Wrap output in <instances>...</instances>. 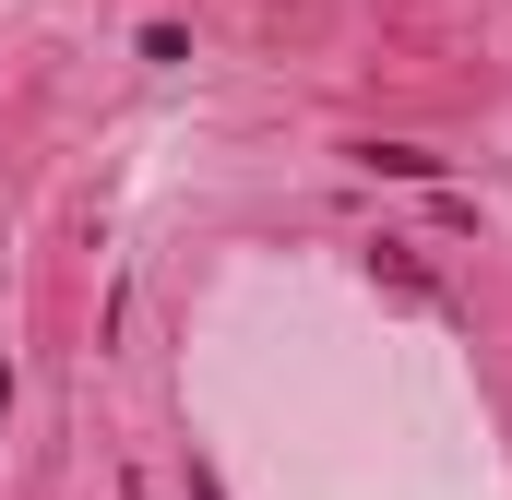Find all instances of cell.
<instances>
[{
  "label": "cell",
  "instance_id": "cell-1",
  "mask_svg": "<svg viewBox=\"0 0 512 500\" xmlns=\"http://www.w3.org/2000/svg\"><path fill=\"white\" fill-rule=\"evenodd\" d=\"M370 286H393L405 310H441V274H429V262H417L405 239H382V250H370Z\"/></svg>",
  "mask_w": 512,
  "mask_h": 500
},
{
  "label": "cell",
  "instance_id": "cell-3",
  "mask_svg": "<svg viewBox=\"0 0 512 500\" xmlns=\"http://www.w3.org/2000/svg\"><path fill=\"white\" fill-rule=\"evenodd\" d=\"M179 489H191V500H227V477H215V465L191 453V465H179Z\"/></svg>",
  "mask_w": 512,
  "mask_h": 500
},
{
  "label": "cell",
  "instance_id": "cell-4",
  "mask_svg": "<svg viewBox=\"0 0 512 500\" xmlns=\"http://www.w3.org/2000/svg\"><path fill=\"white\" fill-rule=\"evenodd\" d=\"M0 429H12V358H0Z\"/></svg>",
  "mask_w": 512,
  "mask_h": 500
},
{
  "label": "cell",
  "instance_id": "cell-2",
  "mask_svg": "<svg viewBox=\"0 0 512 500\" xmlns=\"http://www.w3.org/2000/svg\"><path fill=\"white\" fill-rule=\"evenodd\" d=\"M358 167H382V179H441L429 143H358Z\"/></svg>",
  "mask_w": 512,
  "mask_h": 500
}]
</instances>
